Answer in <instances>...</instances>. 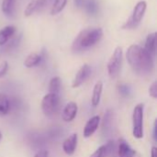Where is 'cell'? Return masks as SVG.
Listing matches in <instances>:
<instances>
[{
    "label": "cell",
    "instance_id": "cell-22",
    "mask_svg": "<svg viewBox=\"0 0 157 157\" xmlns=\"http://www.w3.org/2000/svg\"><path fill=\"white\" fill-rule=\"evenodd\" d=\"M61 89V79L58 76H55L51 79L49 84V91L50 93L53 94H59V91Z\"/></svg>",
    "mask_w": 157,
    "mask_h": 157
},
{
    "label": "cell",
    "instance_id": "cell-6",
    "mask_svg": "<svg viewBox=\"0 0 157 157\" xmlns=\"http://www.w3.org/2000/svg\"><path fill=\"white\" fill-rule=\"evenodd\" d=\"M59 103H60V98L58 94L49 93L45 95L41 101V109L44 115L48 117L53 116L58 110Z\"/></svg>",
    "mask_w": 157,
    "mask_h": 157
},
{
    "label": "cell",
    "instance_id": "cell-21",
    "mask_svg": "<svg viewBox=\"0 0 157 157\" xmlns=\"http://www.w3.org/2000/svg\"><path fill=\"white\" fill-rule=\"evenodd\" d=\"M66 4H67V0H55L51 8V15L55 16L60 12H62L65 7Z\"/></svg>",
    "mask_w": 157,
    "mask_h": 157
},
{
    "label": "cell",
    "instance_id": "cell-9",
    "mask_svg": "<svg viewBox=\"0 0 157 157\" xmlns=\"http://www.w3.org/2000/svg\"><path fill=\"white\" fill-rule=\"evenodd\" d=\"M77 111H78L77 104L75 102H69L65 105V107L63 110L62 118L65 122H70L75 118Z\"/></svg>",
    "mask_w": 157,
    "mask_h": 157
},
{
    "label": "cell",
    "instance_id": "cell-28",
    "mask_svg": "<svg viewBox=\"0 0 157 157\" xmlns=\"http://www.w3.org/2000/svg\"><path fill=\"white\" fill-rule=\"evenodd\" d=\"M156 130H157V124H156V121H155V125H154V139H155V141H157Z\"/></svg>",
    "mask_w": 157,
    "mask_h": 157
},
{
    "label": "cell",
    "instance_id": "cell-10",
    "mask_svg": "<svg viewBox=\"0 0 157 157\" xmlns=\"http://www.w3.org/2000/svg\"><path fill=\"white\" fill-rule=\"evenodd\" d=\"M77 140H78L77 134L74 133V134L70 135L68 138H66L63 141V150L66 155H74V153L75 152L76 146H77Z\"/></svg>",
    "mask_w": 157,
    "mask_h": 157
},
{
    "label": "cell",
    "instance_id": "cell-13",
    "mask_svg": "<svg viewBox=\"0 0 157 157\" xmlns=\"http://www.w3.org/2000/svg\"><path fill=\"white\" fill-rule=\"evenodd\" d=\"M114 148V142L109 141L106 144L98 147L89 157H107L109 156Z\"/></svg>",
    "mask_w": 157,
    "mask_h": 157
},
{
    "label": "cell",
    "instance_id": "cell-3",
    "mask_svg": "<svg viewBox=\"0 0 157 157\" xmlns=\"http://www.w3.org/2000/svg\"><path fill=\"white\" fill-rule=\"evenodd\" d=\"M147 8V3L144 0L139 1L132 11V16L125 21V23L121 26L122 29H135L142 21L145 11Z\"/></svg>",
    "mask_w": 157,
    "mask_h": 157
},
{
    "label": "cell",
    "instance_id": "cell-4",
    "mask_svg": "<svg viewBox=\"0 0 157 157\" xmlns=\"http://www.w3.org/2000/svg\"><path fill=\"white\" fill-rule=\"evenodd\" d=\"M132 134L137 139L144 137V105L135 106L132 113Z\"/></svg>",
    "mask_w": 157,
    "mask_h": 157
},
{
    "label": "cell",
    "instance_id": "cell-2",
    "mask_svg": "<svg viewBox=\"0 0 157 157\" xmlns=\"http://www.w3.org/2000/svg\"><path fill=\"white\" fill-rule=\"evenodd\" d=\"M102 37L103 29L101 28L83 29L75 38L72 44V50L74 52L84 51L97 44L102 39Z\"/></svg>",
    "mask_w": 157,
    "mask_h": 157
},
{
    "label": "cell",
    "instance_id": "cell-24",
    "mask_svg": "<svg viewBox=\"0 0 157 157\" xmlns=\"http://www.w3.org/2000/svg\"><path fill=\"white\" fill-rule=\"evenodd\" d=\"M8 70V63L6 61H3L0 63V78L3 77Z\"/></svg>",
    "mask_w": 157,
    "mask_h": 157
},
{
    "label": "cell",
    "instance_id": "cell-19",
    "mask_svg": "<svg viewBox=\"0 0 157 157\" xmlns=\"http://www.w3.org/2000/svg\"><path fill=\"white\" fill-rule=\"evenodd\" d=\"M11 109V102L9 98L4 95L0 94V116L6 115Z\"/></svg>",
    "mask_w": 157,
    "mask_h": 157
},
{
    "label": "cell",
    "instance_id": "cell-15",
    "mask_svg": "<svg viewBox=\"0 0 157 157\" xmlns=\"http://www.w3.org/2000/svg\"><path fill=\"white\" fill-rule=\"evenodd\" d=\"M145 51L151 55L155 56L156 52V32L150 33L145 40Z\"/></svg>",
    "mask_w": 157,
    "mask_h": 157
},
{
    "label": "cell",
    "instance_id": "cell-27",
    "mask_svg": "<svg viewBox=\"0 0 157 157\" xmlns=\"http://www.w3.org/2000/svg\"><path fill=\"white\" fill-rule=\"evenodd\" d=\"M74 3L76 7H83L85 0H74Z\"/></svg>",
    "mask_w": 157,
    "mask_h": 157
},
{
    "label": "cell",
    "instance_id": "cell-1",
    "mask_svg": "<svg viewBox=\"0 0 157 157\" xmlns=\"http://www.w3.org/2000/svg\"><path fill=\"white\" fill-rule=\"evenodd\" d=\"M126 58L132 70L139 75H148L154 70L153 56L138 44H132L128 48Z\"/></svg>",
    "mask_w": 157,
    "mask_h": 157
},
{
    "label": "cell",
    "instance_id": "cell-20",
    "mask_svg": "<svg viewBox=\"0 0 157 157\" xmlns=\"http://www.w3.org/2000/svg\"><path fill=\"white\" fill-rule=\"evenodd\" d=\"M83 6L86 8V12L92 16L96 15L98 11V6L96 0H85Z\"/></svg>",
    "mask_w": 157,
    "mask_h": 157
},
{
    "label": "cell",
    "instance_id": "cell-18",
    "mask_svg": "<svg viewBox=\"0 0 157 157\" xmlns=\"http://www.w3.org/2000/svg\"><path fill=\"white\" fill-rule=\"evenodd\" d=\"M16 0H3L1 4L2 12L8 17H14Z\"/></svg>",
    "mask_w": 157,
    "mask_h": 157
},
{
    "label": "cell",
    "instance_id": "cell-30",
    "mask_svg": "<svg viewBox=\"0 0 157 157\" xmlns=\"http://www.w3.org/2000/svg\"><path fill=\"white\" fill-rule=\"evenodd\" d=\"M1 138H2V133L0 132V140H1Z\"/></svg>",
    "mask_w": 157,
    "mask_h": 157
},
{
    "label": "cell",
    "instance_id": "cell-5",
    "mask_svg": "<svg viewBox=\"0 0 157 157\" xmlns=\"http://www.w3.org/2000/svg\"><path fill=\"white\" fill-rule=\"evenodd\" d=\"M121 63H122V48L118 46L114 50L107 64L108 73L111 78H115L118 76L121 68Z\"/></svg>",
    "mask_w": 157,
    "mask_h": 157
},
{
    "label": "cell",
    "instance_id": "cell-25",
    "mask_svg": "<svg viewBox=\"0 0 157 157\" xmlns=\"http://www.w3.org/2000/svg\"><path fill=\"white\" fill-rule=\"evenodd\" d=\"M149 94L153 98H157V82L155 81L149 87Z\"/></svg>",
    "mask_w": 157,
    "mask_h": 157
},
{
    "label": "cell",
    "instance_id": "cell-16",
    "mask_svg": "<svg viewBox=\"0 0 157 157\" xmlns=\"http://www.w3.org/2000/svg\"><path fill=\"white\" fill-rule=\"evenodd\" d=\"M42 60V56L39 53L36 52H32L30 54H29L27 56V58L24 61V66L27 68H32L37 66L38 64L40 63Z\"/></svg>",
    "mask_w": 157,
    "mask_h": 157
},
{
    "label": "cell",
    "instance_id": "cell-26",
    "mask_svg": "<svg viewBox=\"0 0 157 157\" xmlns=\"http://www.w3.org/2000/svg\"><path fill=\"white\" fill-rule=\"evenodd\" d=\"M49 156V153H48V151H46V150H40V151H39L34 157H48Z\"/></svg>",
    "mask_w": 157,
    "mask_h": 157
},
{
    "label": "cell",
    "instance_id": "cell-11",
    "mask_svg": "<svg viewBox=\"0 0 157 157\" xmlns=\"http://www.w3.org/2000/svg\"><path fill=\"white\" fill-rule=\"evenodd\" d=\"M99 122H100V118L98 116L92 117L86 122V126L84 128V132H83L84 137L89 138L90 136H92L95 133V132L98 130V125H99Z\"/></svg>",
    "mask_w": 157,
    "mask_h": 157
},
{
    "label": "cell",
    "instance_id": "cell-29",
    "mask_svg": "<svg viewBox=\"0 0 157 157\" xmlns=\"http://www.w3.org/2000/svg\"><path fill=\"white\" fill-rule=\"evenodd\" d=\"M151 156L152 157H157V149L156 147H153L152 148V153H151Z\"/></svg>",
    "mask_w": 157,
    "mask_h": 157
},
{
    "label": "cell",
    "instance_id": "cell-23",
    "mask_svg": "<svg viewBox=\"0 0 157 157\" xmlns=\"http://www.w3.org/2000/svg\"><path fill=\"white\" fill-rule=\"evenodd\" d=\"M119 90H120L121 95H122L123 97H128L131 94V88H130V86L128 85H125V84L121 85L119 86Z\"/></svg>",
    "mask_w": 157,
    "mask_h": 157
},
{
    "label": "cell",
    "instance_id": "cell-7",
    "mask_svg": "<svg viewBox=\"0 0 157 157\" xmlns=\"http://www.w3.org/2000/svg\"><path fill=\"white\" fill-rule=\"evenodd\" d=\"M91 72H92L91 67L88 64H86V63L83 64L80 67V69L78 70V72L76 73V75H75V78L73 80L72 86L74 88L79 87L82 84H84L87 80V78L91 75Z\"/></svg>",
    "mask_w": 157,
    "mask_h": 157
},
{
    "label": "cell",
    "instance_id": "cell-12",
    "mask_svg": "<svg viewBox=\"0 0 157 157\" xmlns=\"http://www.w3.org/2000/svg\"><path fill=\"white\" fill-rule=\"evenodd\" d=\"M46 3H47V0H32V1H30L27 5L26 8L24 10V16L27 17L32 16L35 12L40 10L46 5Z\"/></svg>",
    "mask_w": 157,
    "mask_h": 157
},
{
    "label": "cell",
    "instance_id": "cell-14",
    "mask_svg": "<svg viewBox=\"0 0 157 157\" xmlns=\"http://www.w3.org/2000/svg\"><path fill=\"white\" fill-rule=\"evenodd\" d=\"M16 33V27L9 25L0 30V46L5 45Z\"/></svg>",
    "mask_w": 157,
    "mask_h": 157
},
{
    "label": "cell",
    "instance_id": "cell-8",
    "mask_svg": "<svg viewBox=\"0 0 157 157\" xmlns=\"http://www.w3.org/2000/svg\"><path fill=\"white\" fill-rule=\"evenodd\" d=\"M118 155L119 157H140L138 152L132 149L130 144L123 139L119 140Z\"/></svg>",
    "mask_w": 157,
    "mask_h": 157
},
{
    "label": "cell",
    "instance_id": "cell-17",
    "mask_svg": "<svg viewBox=\"0 0 157 157\" xmlns=\"http://www.w3.org/2000/svg\"><path fill=\"white\" fill-rule=\"evenodd\" d=\"M102 89H103V84L101 81L97 82V84L94 86L93 89V94H92V98H91V104L93 107H97L99 102H100V98H101V95H102Z\"/></svg>",
    "mask_w": 157,
    "mask_h": 157
}]
</instances>
